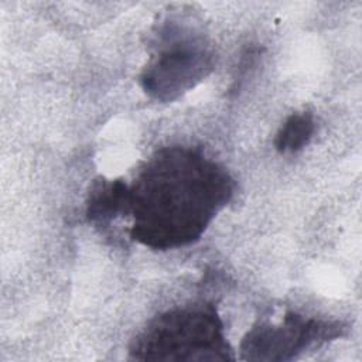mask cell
<instances>
[{
	"instance_id": "1",
	"label": "cell",
	"mask_w": 362,
	"mask_h": 362,
	"mask_svg": "<svg viewBox=\"0 0 362 362\" xmlns=\"http://www.w3.org/2000/svg\"><path fill=\"white\" fill-rule=\"evenodd\" d=\"M130 187V238L165 250L194 243L232 199L229 173L201 150H157Z\"/></svg>"
},
{
	"instance_id": "2",
	"label": "cell",
	"mask_w": 362,
	"mask_h": 362,
	"mask_svg": "<svg viewBox=\"0 0 362 362\" xmlns=\"http://www.w3.org/2000/svg\"><path fill=\"white\" fill-rule=\"evenodd\" d=\"M139 361H233L223 322L209 304L174 308L157 315L133 341Z\"/></svg>"
},
{
	"instance_id": "3",
	"label": "cell",
	"mask_w": 362,
	"mask_h": 362,
	"mask_svg": "<svg viewBox=\"0 0 362 362\" xmlns=\"http://www.w3.org/2000/svg\"><path fill=\"white\" fill-rule=\"evenodd\" d=\"M156 37V52L139 81L150 98L171 102L194 89L212 72L215 54L199 34L177 21H165Z\"/></svg>"
},
{
	"instance_id": "4",
	"label": "cell",
	"mask_w": 362,
	"mask_h": 362,
	"mask_svg": "<svg viewBox=\"0 0 362 362\" xmlns=\"http://www.w3.org/2000/svg\"><path fill=\"white\" fill-rule=\"evenodd\" d=\"M346 327L341 321L305 318L286 313L280 322L253 325L240 342L243 361H290L313 345L342 337Z\"/></svg>"
},
{
	"instance_id": "5",
	"label": "cell",
	"mask_w": 362,
	"mask_h": 362,
	"mask_svg": "<svg viewBox=\"0 0 362 362\" xmlns=\"http://www.w3.org/2000/svg\"><path fill=\"white\" fill-rule=\"evenodd\" d=\"M130 214V187L123 180L98 178L92 182L86 198V218L105 226L119 215Z\"/></svg>"
},
{
	"instance_id": "6",
	"label": "cell",
	"mask_w": 362,
	"mask_h": 362,
	"mask_svg": "<svg viewBox=\"0 0 362 362\" xmlns=\"http://www.w3.org/2000/svg\"><path fill=\"white\" fill-rule=\"evenodd\" d=\"M315 132L314 116L311 112L291 113L279 129L274 147L279 153H296L305 147Z\"/></svg>"
}]
</instances>
